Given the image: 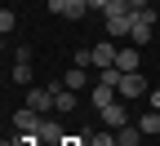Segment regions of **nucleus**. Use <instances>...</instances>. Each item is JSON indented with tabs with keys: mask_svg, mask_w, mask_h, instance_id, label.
Masks as SVG:
<instances>
[{
	"mask_svg": "<svg viewBox=\"0 0 160 146\" xmlns=\"http://www.w3.org/2000/svg\"><path fill=\"white\" fill-rule=\"evenodd\" d=\"M102 22H107V35H129L133 31V0H111L102 9Z\"/></svg>",
	"mask_w": 160,
	"mask_h": 146,
	"instance_id": "obj_1",
	"label": "nucleus"
},
{
	"mask_svg": "<svg viewBox=\"0 0 160 146\" xmlns=\"http://www.w3.org/2000/svg\"><path fill=\"white\" fill-rule=\"evenodd\" d=\"M129 40L138 49H147L151 40H156V9H133V31H129Z\"/></svg>",
	"mask_w": 160,
	"mask_h": 146,
	"instance_id": "obj_2",
	"label": "nucleus"
},
{
	"mask_svg": "<svg viewBox=\"0 0 160 146\" xmlns=\"http://www.w3.org/2000/svg\"><path fill=\"white\" fill-rule=\"evenodd\" d=\"M45 5H49V13H58V18H85V13H89L85 0H45Z\"/></svg>",
	"mask_w": 160,
	"mask_h": 146,
	"instance_id": "obj_3",
	"label": "nucleus"
},
{
	"mask_svg": "<svg viewBox=\"0 0 160 146\" xmlns=\"http://www.w3.org/2000/svg\"><path fill=\"white\" fill-rule=\"evenodd\" d=\"M116 93H120V97H142V93H147V75H142V71H125V80H120Z\"/></svg>",
	"mask_w": 160,
	"mask_h": 146,
	"instance_id": "obj_4",
	"label": "nucleus"
},
{
	"mask_svg": "<svg viewBox=\"0 0 160 146\" xmlns=\"http://www.w3.org/2000/svg\"><path fill=\"white\" fill-rule=\"evenodd\" d=\"M40 124H45V115L31 111V106H22V111L13 115V133H40Z\"/></svg>",
	"mask_w": 160,
	"mask_h": 146,
	"instance_id": "obj_5",
	"label": "nucleus"
},
{
	"mask_svg": "<svg viewBox=\"0 0 160 146\" xmlns=\"http://www.w3.org/2000/svg\"><path fill=\"white\" fill-rule=\"evenodd\" d=\"M27 106L40 111V115H49V111H53V89H49V84H45V89L31 84V89H27Z\"/></svg>",
	"mask_w": 160,
	"mask_h": 146,
	"instance_id": "obj_6",
	"label": "nucleus"
},
{
	"mask_svg": "<svg viewBox=\"0 0 160 146\" xmlns=\"http://www.w3.org/2000/svg\"><path fill=\"white\" fill-rule=\"evenodd\" d=\"M49 89H53V111H76L80 106L76 89H67V84H49Z\"/></svg>",
	"mask_w": 160,
	"mask_h": 146,
	"instance_id": "obj_7",
	"label": "nucleus"
},
{
	"mask_svg": "<svg viewBox=\"0 0 160 146\" xmlns=\"http://www.w3.org/2000/svg\"><path fill=\"white\" fill-rule=\"evenodd\" d=\"M116 45H111V40H98V45H93V67L98 71H102V67H116Z\"/></svg>",
	"mask_w": 160,
	"mask_h": 146,
	"instance_id": "obj_8",
	"label": "nucleus"
},
{
	"mask_svg": "<svg viewBox=\"0 0 160 146\" xmlns=\"http://www.w3.org/2000/svg\"><path fill=\"white\" fill-rule=\"evenodd\" d=\"M40 142H45V146H62V142H67V133H62V124L45 115V124H40Z\"/></svg>",
	"mask_w": 160,
	"mask_h": 146,
	"instance_id": "obj_9",
	"label": "nucleus"
},
{
	"mask_svg": "<svg viewBox=\"0 0 160 146\" xmlns=\"http://www.w3.org/2000/svg\"><path fill=\"white\" fill-rule=\"evenodd\" d=\"M142 67V53H138V45H129V49H120L116 53V71H138Z\"/></svg>",
	"mask_w": 160,
	"mask_h": 146,
	"instance_id": "obj_10",
	"label": "nucleus"
},
{
	"mask_svg": "<svg viewBox=\"0 0 160 146\" xmlns=\"http://www.w3.org/2000/svg\"><path fill=\"white\" fill-rule=\"evenodd\" d=\"M102 124H107V129H125V124H129L125 106H116V102H111V106H102Z\"/></svg>",
	"mask_w": 160,
	"mask_h": 146,
	"instance_id": "obj_11",
	"label": "nucleus"
},
{
	"mask_svg": "<svg viewBox=\"0 0 160 146\" xmlns=\"http://www.w3.org/2000/svg\"><path fill=\"white\" fill-rule=\"evenodd\" d=\"M138 129H142V137L156 142V137H160V111H147L142 120H138Z\"/></svg>",
	"mask_w": 160,
	"mask_h": 146,
	"instance_id": "obj_12",
	"label": "nucleus"
},
{
	"mask_svg": "<svg viewBox=\"0 0 160 146\" xmlns=\"http://www.w3.org/2000/svg\"><path fill=\"white\" fill-rule=\"evenodd\" d=\"M62 84H67V89H76V93H80V89H85V84H89V71H85V67H71V71H67V75H62Z\"/></svg>",
	"mask_w": 160,
	"mask_h": 146,
	"instance_id": "obj_13",
	"label": "nucleus"
},
{
	"mask_svg": "<svg viewBox=\"0 0 160 146\" xmlns=\"http://www.w3.org/2000/svg\"><path fill=\"white\" fill-rule=\"evenodd\" d=\"M89 97H93V106L102 111V106H111V102H116V89H111V84H93V93H89Z\"/></svg>",
	"mask_w": 160,
	"mask_h": 146,
	"instance_id": "obj_14",
	"label": "nucleus"
},
{
	"mask_svg": "<svg viewBox=\"0 0 160 146\" xmlns=\"http://www.w3.org/2000/svg\"><path fill=\"white\" fill-rule=\"evenodd\" d=\"M9 80H13V84H31V62H13Z\"/></svg>",
	"mask_w": 160,
	"mask_h": 146,
	"instance_id": "obj_15",
	"label": "nucleus"
},
{
	"mask_svg": "<svg viewBox=\"0 0 160 146\" xmlns=\"http://www.w3.org/2000/svg\"><path fill=\"white\" fill-rule=\"evenodd\" d=\"M120 80H125V71H116V67H102V71H98V84H111V89H120Z\"/></svg>",
	"mask_w": 160,
	"mask_h": 146,
	"instance_id": "obj_16",
	"label": "nucleus"
},
{
	"mask_svg": "<svg viewBox=\"0 0 160 146\" xmlns=\"http://www.w3.org/2000/svg\"><path fill=\"white\" fill-rule=\"evenodd\" d=\"M89 146H116L111 133H89Z\"/></svg>",
	"mask_w": 160,
	"mask_h": 146,
	"instance_id": "obj_17",
	"label": "nucleus"
},
{
	"mask_svg": "<svg viewBox=\"0 0 160 146\" xmlns=\"http://www.w3.org/2000/svg\"><path fill=\"white\" fill-rule=\"evenodd\" d=\"M13 27H18V18H13V13H9V9H5V13H0V31H5V35H9V31H13Z\"/></svg>",
	"mask_w": 160,
	"mask_h": 146,
	"instance_id": "obj_18",
	"label": "nucleus"
},
{
	"mask_svg": "<svg viewBox=\"0 0 160 146\" xmlns=\"http://www.w3.org/2000/svg\"><path fill=\"white\" fill-rule=\"evenodd\" d=\"M62 146H89V133H80V137H67Z\"/></svg>",
	"mask_w": 160,
	"mask_h": 146,
	"instance_id": "obj_19",
	"label": "nucleus"
},
{
	"mask_svg": "<svg viewBox=\"0 0 160 146\" xmlns=\"http://www.w3.org/2000/svg\"><path fill=\"white\" fill-rule=\"evenodd\" d=\"M85 5H89V9H107L111 0H85Z\"/></svg>",
	"mask_w": 160,
	"mask_h": 146,
	"instance_id": "obj_20",
	"label": "nucleus"
},
{
	"mask_svg": "<svg viewBox=\"0 0 160 146\" xmlns=\"http://www.w3.org/2000/svg\"><path fill=\"white\" fill-rule=\"evenodd\" d=\"M151 111H160V89H156V93H151Z\"/></svg>",
	"mask_w": 160,
	"mask_h": 146,
	"instance_id": "obj_21",
	"label": "nucleus"
},
{
	"mask_svg": "<svg viewBox=\"0 0 160 146\" xmlns=\"http://www.w3.org/2000/svg\"><path fill=\"white\" fill-rule=\"evenodd\" d=\"M156 9H160V0H156Z\"/></svg>",
	"mask_w": 160,
	"mask_h": 146,
	"instance_id": "obj_22",
	"label": "nucleus"
}]
</instances>
